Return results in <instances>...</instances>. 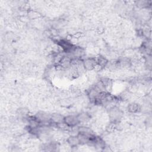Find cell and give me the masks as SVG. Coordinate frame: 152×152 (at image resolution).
<instances>
[{
	"label": "cell",
	"mask_w": 152,
	"mask_h": 152,
	"mask_svg": "<svg viewBox=\"0 0 152 152\" xmlns=\"http://www.w3.org/2000/svg\"><path fill=\"white\" fill-rule=\"evenodd\" d=\"M141 106L138 103L135 102L129 103L127 106V109L128 112L133 113L139 112L141 110Z\"/></svg>",
	"instance_id": "obj_9"
},
{
	"label": "cell",
	"mask_w": 152,
	"mask_h": 152,
	"mask_svg": "<svg viewBox=\"0 0 152 152\" xmlns=\"http://www.w3.org/2000/svg\"><path fill=\"white\" fill-rule=\"evenodd\" d=\"M108 116L111 122L116 123L121 119L123 112L119 107L115 106L108 109Z\"/></svg>",
	"instance_id": "obj_1"
},
{
	"label": "cell",
	"mask_w": 152,
	"mask_h": 152,
	"mask_svg": "<svg viewBox=\"0 0 152 152\" xmlns=\"http://www.w3.org/2000/svg\"><path fill=\"white\" fill-rule=\"evenodd\" d=\"M64 122L69 127L77 126L79 124L77 116L75 115H69L64 116Z\"/></svg>",
	"instance_id": "obj_4"
},
{
	"label": "cell",
	"mask_w": 152,
	"mask_h": 152,
	"mask_svg": "<svg viewBox=\"0 0 152 152\" xmlns=\"http://www.w3.org/2000/svg\"><path fill=\"white\" fill-rule=\"evenodd\" d=\"M78 131L80 133L86 134L88 136H91L94 135V132L92 130L91 128H90V127L86 126H79L78 127Z\"/></svg>",
	"instance_id": "obj_11"
},
{
	"label": "cell",
	"mask_w": 152,
	"mask_h": 152,
	"mask_svg": "<svg viewBox=\"0 0 152 152\" xmlns=\"http://www.w3.org/2000/svg\"><path fill=\"white\" fill-rule=\"evenodd\" d=\"M64 116L58 113H53L50 114V122L52 124L58 125L64 122Z\"/></svg>",
	"instance_id": "obj_5"
},
{
	"label": "cell",
	"mask_w": 152,
	"mask_h": 152,
	"mask_svg": "<svg viewBox=\"0 0 152 152\" xmlns=\"http://www.w3.org/2000/svg\"><path fill=\"white\" fill-rule=\"evenodd\" d=\"M34 117L40 124H43V125H46V124L50 122V115L44 111L38 112Z\"/></svg>",
	"instance_id": "obj_2"
},
{
	"label": "cell",
	"mask_w": 152,
	"mask_h": 152,
	"mask_svg": "<svg viewBox=\"0 0 152 152\" xmlns=\"http://www.w3.org/2000/svg\"><path fill=\"white\" fill-rule=\"evenodd\" d=\"M83 64L86 71H93L97 65L95 58H87L83 60Z\"/></svg>",
	"instance_id": "obj_3"
},
{
	"label": "cell",
	"mask_w": 152,
	"mask_h": 152,
	"mask_svg": "<svg viewBox=\"0 0 152 152\" xmlns=\"http://www.w3.org/2000/svg\"><path fill=\"white\" fill-rule=\"evenodd\" d=\"M100 81L103 85L105 91L109 93V91L112 89V87H113L112 80L108 77H103L100 79Z\"/></svg>",
	"instance_id": "obj_6"
},
{
	"label": "cell",
	"mask_w": 152,
	"mask_h": 152,
	"mask_svg": "<svg viewBox=\"0 0 152 152\" xmlns=\"http://www.w3.org/2000/svg\"><path fill=\"white\" fill-rule=\"evenodd\" d=\"M148 1H137L136 2V4L138 7H139L140 8H145L147 7L148 5Z\"/></svg>",
	"instance_id": "obj_12"
},
{
	"label": "cell",
	"mask_w": 152,
	"mask_h": 152,
	"mask_svg": "<svg viewBox=\"0 0 152 152\" xmlns=\"http://www.w3.org/2000/svg\"><path fill=\"white\" fill-rule=\"evenodd\" d=\"M77 116L79 123H82V124L87 123L90 121V119H91L90 114L86 112H81L79 114H78Z\"/></svg>",
	"instance_id": "obj_8"
},
{
	"label": "cell",
	"mask_w": 152,
	"mask_h": 152,
	"mask_svg": "<svg viewBox=\"0 0 152 152\" xmlns=\"http://www.w3.org/2000/svg\"><path fill=\"white\" fill-rule=\"evenodd\" d=\"M95 59L97 64L102 68L106 67L109 62L108 60L103 55H98L97 57L95 58Z\"/></svg>",
	"instance_id": "obj_10"
},
{
	"label": "cell",
	"mask_w": 152,
	"mask_h": 152,
	"mask_svg": "<svg viewBox=\"0 0 152 152\" xmlns=\"http://www.w3.org/2000/svg\"><path fill=\"white\" fill-rule=\"evenodd\" d=\"M66 142L71 147H76L80 144L77 135H70L66 139Z\"/></svg>",
	"instance_id": "obj_7"
}]
</instances>
